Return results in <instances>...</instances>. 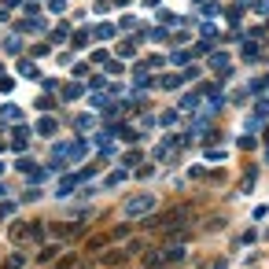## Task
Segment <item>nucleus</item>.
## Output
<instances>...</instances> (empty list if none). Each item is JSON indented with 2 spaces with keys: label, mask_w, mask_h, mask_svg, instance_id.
Masks as SVG:
<instances>
[{
  "label": "nucleus",
  "mask_w": 269,
  "mask_h": 269,
  "mask_svg": "<svg viewBox=\"0 0 269 269\" xmlns=\"http://www.w3.org/2000/svg\"><path fill=\"white\" fill-rule=\"evenodd\" d=\"M152 207H155L152 195H136V199H129L126 214H129V218H140V214H144V211H152Z\"/></svg>",
  "instance_id": "obj_1"
},
{
  "label": "nucleus",
  "mask_w": 269,
  "mask_h": 269,
  "mask_svg": "<svg viewBox=\"0 0 269 269\" xmlns=\"http://www.w3.org/2000/svg\"><path fill=\"white\" fill-rule=\"evenodd\" d=\"M11 214H15V203H4L0 207V218H11Z\"/></svg>",
  "instance_id": "obj_2"
},
{
  "label": "nucleus",
  "mask_w": 269,
  "mask_h": 269,
  "mask_svg": "<svg viewBox=\"0 0 269 269\" xmlns=\"http://www.w3.org/2000/svg\"><path fill=\"white\" fill-rule=\"evenodd\" d=\"M8 269H22V258H19V254H15V258L8 262Z\"/></svg>",
  "instance_id": "obj_3"
},
{
  "label": "nucleus",
  "mask_w": 269,
  "mask_h": 269,
  "mask_svg": "<svg viewBox=\"0 0 269 269\" xmlns=\"http://www.w3.org/2000/svg\"><path fill=\"white\" fill-rule=\"evenodd\" d=\"M0 173H4V162H0Z\"/></svg>",
  "instance_id": "obj_4"
}]
</instances>
